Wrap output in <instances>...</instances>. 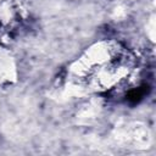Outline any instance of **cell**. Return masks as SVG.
Returning <instances> with one entry per match:
<instances>
[{
	"label": "cell",
	"instance_id": "obj_1",
	"mask_svg": "<svg viewBox=\"0 0 156 156\" xmlns=\"http://www.w3.org/2000/svg\"><path fill=\"white\" fill-rule=\"evenodd\" d=\"M78 72L84 82L95 90L121 89L130 77L133 58L118 44H100L87 52L80 62Z\"/></svg>",
	"mask_w": 156,
	"mask_h": 156
}]
</instances>
